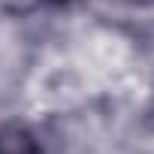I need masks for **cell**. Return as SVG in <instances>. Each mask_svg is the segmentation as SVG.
<instances>
[{"instance_id":"obj_1","label":"cell","mask_w":154,"mask_h":154,"mask_svg":"<svg viewBox=\"0 0 154 154\" xmlns=\"http://www.w3.org/2000/svg\"><path fill=\"white\" fill-rule=\"evenodd\" d=\"M0 154H42L39 139L24 124H3L0 127Z\"/></svg>"},{"instance_id":"obj_2","label":"cell","mask_w":154,"mask_h":154,"mask_svg":"<svg viewBox=\"0 0 154 154\" xmlns=\"http://www.w3.org/2000/svg\"><path fill=\"white\" fill-rule=\"evenodd\" d=\"M42 3H48V6H75L79 0H42Z\"/></svg>"},{"instance_id":"obj_3","label":"cell","mask_w":154,"mask_h":154,"mask_svg":"<svg viewBox=\"0 0 154 154\" xmlns=\"http://www.w3.org/2000/svg\"><path fill=\"white\" fill-rule=\"evenodd\" d=\"M127 3H133V6H151L154 0H127Z\"/></svg>"}]
</instances>
